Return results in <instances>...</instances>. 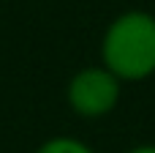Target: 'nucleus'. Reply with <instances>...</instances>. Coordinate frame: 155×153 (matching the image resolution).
I'll list each match as a JSON object with an SVG mask.
<instances>
[{
  "mask_svg": "<svg viewBox=\"0 0 155 153\" xmlns=\"http://www.w3.org/2000/svg\"><path fill=\"white\" fill-rule=\"evenodd\" d=\"M33 153H98V151L90 142H84L82 137H74V134H52Z\"/></svg>",
  "mask_w": 155,
  "mask_h": 153,
  "instance_id": "3",
  "label": "nucleus"
},
{
  "mask_svg": "<svg viewBox=\"0 0 155 153\" xmlns=\"http://www.w3.org/2000/svg\"><path fill=\"white\" fill-rule=\"evenodd\" d=\"M123 153H155V142H139V145H131Z\"/></svg>",
  "mask_w": 155,
  "mask_h": 153,
  "instance_id": "4",
  "label": "nucleus"
},
{
  "mask_svg": "<svg viewBox=\"0 0 155 153\" xmlns=\"http://www.w3.org/2000/svg\"><path fill=\"white\" fill-rule=\"evenodd\" d=\"M98 63L123 85H139L155 77V14L125 8L112 16L98 41Z\"/></svg>",
  "mask_w": 155,
  "mask_h": 153,
  "instance_id": "1",
  "label": "nucleus"
},
{
  "mask_svg": "<svg viewBox=\"0 0 155 153\" xmlns=\"http://www.w3.org/2000/svg\"><path fill=\"white\" fill-rule=\"evenodd\" d=\"M123 82L101 63L76 68L65 82V107L79 120H104L123 101Z\"/></svg>",
  "mask_w": 155,
  "mask_h": 153,
  "instance_id": "2",
  "label": "nucleus"
}]
</instances>
